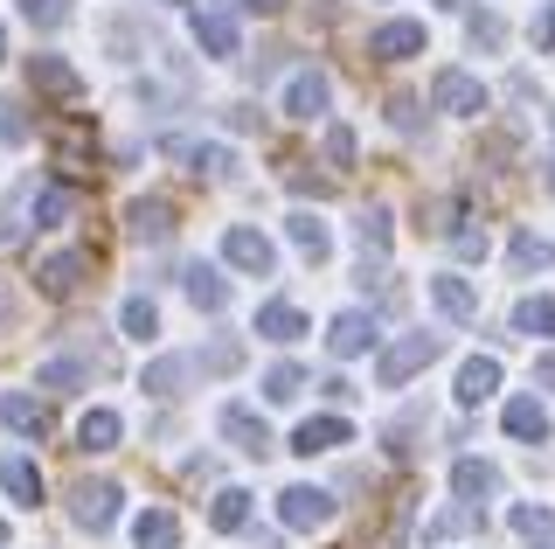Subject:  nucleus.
I'll list each match as a JSON object with an SVG mask.
<instances>
[{"label":"nucleus","mask_w":555,"mask_h":549,"mask_svg":"<svg viewBox=\"0 0 555 549\" xmlns=\"http://www.w3.org/2000/svg\"><path fill=\"white\" fill-rule=\"evenodd\" d=\"M195 42L208 56H236V22L230 14H195Z\"/></svg>","instance_id":"nucleus-27"},{"label":"nucleus","mask_w":555,"mask_h":549,"mask_svg":"<svg viewBox=\"0 0 555 549\" xmlns=\"http://www.w3.org/2000/svg\"><path fill=\"white\" fill-rule=\"evenodd\" d=\"M0 140H8V146L28 140V118H22V105H8V98H0Z\"/></svg>","instance_id":"nucleus-41"},{"label":"nucleus","mask_w":555,"mask_h":549,"mask_svg":"<svg viewBox=\"0 0 555 549\" xmlns=\"http://www.w3.org/2000/svg\"><path fill=\"white\" fill-rule=\"evenodd\" d=\"M285 237H292V244H299V251L312 257V265H326V251H334V237H326V222L312 216V209L292 216V222H285Z\"/></svg>","instance_id":"nucleus-24"},{"label":"nucleus","mask_w":555,"mask_h":549,"mask_svg":"<svg viewBox=\"0 0 555 549\" xmlns=\"http://www.w3.org/2000/svg\"><path fill=\"white\" fill-rule=\"evenodd\" d=\"M534 49H555V8L534 14Z\"/></svg>","instance_id":"nucleus-45"},{"label":"nucleus","mask_w":555,"mask_h":549,"mask_svg":"<svg viewBox=\"0 0 555 549\" xmlns=\"http://www.w3.org/2000/svg\"><path fill=\"white\" fill-rule=\"evenodd\" d=\"M216 424H222V438H230L236 452H250V459H264V452H271V424L257 418L250 404H222V418H216Z\"/></svg>","instance_id":"nucleus-6"},{"label":"nucleus","mask_w":555,"mask_h":549,"mask_svg":"<svg viewBox=\"0 0 555 549\" xmlns=\"http://www.w3.org/2000/svg\"><path fill=\"white\" fill-rule=\"evenodd\" d=\"M548 188H555V161H548Z\"/></svg>","instance_id":"nucleus-50"},{"label":"nucleus","mask_w":555,"mask_h":549,"mask_svg":"<svg viewBox=\"0 0 555 549\" xmlns=\"http://www.w3.org/2000/svg\"><path fill=\"white\" fill-rule=\"evenodd\" d=\"M118 480H77L69 487V514H77V528H91V536H104V528L118 522Z\"/></svg>","instance_id":"nucleus-2"},{"label":"nucleus","mask_w":555,"mask_h":549,"mask_svg":"<svg viewBox=\"0 0 555 549\" xmlns=\"http://www.w3.org/2000/svg\"><path fill=\"white\" fill-rule=\"evenodd\" d=\"M438 8H451V0H438Z\"/></svg>","instance_id":"nucleus-53"},{"label":"nucleus","mask_w":555,"mask_h":549,"mask_svg":"<svg viewBox=\"0 0 555 549\" xmlns=\"http://www.w3.org/2000/svg\"><path fill=\"white\" fill-rule=\"evenodd\" d=\"M451 487H459V501H486V494L500 487V473L486 467V459H459V467H451Z\"/></svg>","instance_id":"nucleus-25"},{"label":"nucleus","mask_w":555,"mask_h":549,"mask_svg":"<svg viewBox=\"0 0 555 549\" xmlns=\"http://www.w3.org/2000/svg\"><path fill=\"white\" fill-rule=\"evenodd\" d=\"M465 36H473V49H500V42H507V28H500V14H473Z\"/></svg>","instance_id":"nucleus-38"},{"label":"nucleus","mask_w":555,"mask_h":549,"mask_svg":"<svg viewBox=\"0 0 555 549\" xmlns=\"http://www.w3.org/2000/svg\"><path fill=\"white\" fill-rule=\"evenodd\" d=\"M118 432H126L118 410H83V418H77V452H112Z\"/></svg>","instance_id":"nucleus-20"},{"label":"nucleus","mask_w":555,"mask_h":549,"mask_svg":"<svg viewBox=\"0 0 555 549\" xmlns=\"http://www.w3.org/2000/svg\"><path fill=\"white\" fill-rule=\"evenodd\" d=\"M369 341H375V314H334V328H326V348H334L340 362H347V355H361Z\"/></svg>","instance_id":"nucleus-15"},{"label":"nucleus","mask_w":555,"mask_h":549,"mask_svg":"<svg viewBox=\"0 0 555 549\" xmlns=\"http://www.w3.org/2000/svg\"><path fill=\"white\" fill-rule=\"evenodd\" d=\"M0 418H8V432H22V438H42L49 432V410L28 397V390H8L0 397Z\"/></svg>","instance_id":"nucleus-18"},{"label":"nucleus","mask_w":555,"mask_h":549,"mask_svg":"<svg viewBox=\"0 0 555 549\" xmlns=\"http://www.w3.org/2000/svg\"><path fill=\"white\" fill-rule=\"evenodd\" d=\"M257 334L285 348V341H299V334H306V314H299L292 299H271V306H257Z\"/></svg>","instance_id":"nucleus-16"},{"label":"nucleus","mask_w":555,"mask_h":549,"mask_svg":"<svg viewBox=\"0 0 555 549\" xmlns=\"http://www.w3.org/2000/svg\"><path fill=\"white\" fill-rule=\"evenodd\" d=\"M451 244H459V257H486V230H451Z\"/></svg>","instance_id":"nucleus-44"},{"label":"nucleus","mask_w":555,"mask_h":549,"mask_svg":"<svg viewBox=\"0 0 555 549\" xmlns=\"http://www.w3.org/2000/svg\"><path fill=\"white\" fill-rule=\"evenodd\" d=\"M514 328L528 334V341H534V334L548 341V334H555V299H548V293H528V299L514 306Z\"/></svg>","instance_id":"nucleus-26"},{"label":"nucleus","mask_w":555,"mask_h":549,"mask_svg":"<svg viewBox=\"0 0 555 549\" xmlns=\"http://www.w3.org/2000/svg\"><path fill=\"white\" fill-rule=\"evenodd\" d=\"M299 390H306V369H299V362H278V369L264 375V397H271V404H292Z\"/></svg>","instance_id":"nucleus-31"},{"label":"nucleus","mask_w":555,"mask_h":549,"mask_svg":"<svg viewBox=\"0 0 555 549\" xmlns=\"http://www.w3.org/2000/svg\"><path fill=\"white\" fill-rule=\"evenodd\" d=\"M534 383H542V390H555V348L542 355V362H534Z\"/></svg>","instance_id":"nucleus-47"},{"label":"nucleus","mask_w":555,"mask_h":549,"mask_svg":"<svg viewBox=\"0 0 555 549\" xmlns=\"http://www.w3.org/2000/svg\"><path fill=\"white\" fill-rule=\"evenodd\" d=\"M326 98H334V84H326V71H299V77L285 84V112H292V118H306V126L326 112Z\"/></svg>","instance_id":"nucleus-12"},{"label":"nucleus","mask_w":555,"mask_h":549,"mask_svg":"<svg viewBox=\"0 0 555 549\" xmlns=\"http://www.w3.org/2000/svg\"><path fill=\"white\" fill-rule=\"evenodd\" d=\"M500 390V362L493 355H473V362L459 369V404H486Z\"/></svg>","instance_id":"nucleus-22"},{"label":"nucleus","mask_w":555,"mask_h":549,"mask_svg":"<svg viewBox=\"0 0 555 549\" xmlns=\"http://www.w3.org/2000/svg\"><path fill=\"white\" fill-rule=\"evenodd\" d=\"M369 56L375 63H403V56H424V22H382L369 36Z\"/></svg>","instance_id":"nucleus-10"},{"label":"nucleus","mask_w":555,"mask_h":549,"mask_svg":"<svg viewBox=\"0 0 555 549\" xmlns=\"http://www.w3.org/2000/svg\"><path fill=\"white\" fill-rule=\"evenodd\" d=\"M243 522H250V494H243V487H222V494H216V508H208V528L236 536Z\"/></svg>","instance_id":"nucleus-28"},{"label":"nucleus","mask_w":555,"mask_h":549,"mask_svg":"<svg viewBox=\"0 0 555 549\" xmlns=\"http://www.w3.org/2000/svg\"><path fill=\"white\" fill-rule=\"evenodd\" d=\"M459 528H479V514L473 508H444L438 522H430V536H459Z\"/></svg>","instance_id":"nucleus-42"},{"label":"nucleus","mask_w":555,"mask_h":549,"mask_svg":"<svg viewBox=\"0 0 555 549\" xmlns=\"http://www.w3.org/2000/svg\"><path fill=\"white\" fill-rule=\"evenodd\" d=\"M28 84L42 98H63V105H77V98H83V77L69 71L63 56H28Z\"/></svg>","instance_id":"nucleus-11"},{"label":"nucleus","mask_w":555,"mask_h":549,"mask_svg":"<svg viewBox=\"0 0 555 549\" xmlns=\"http://www.w3.org/2000/svg\"><path fill=\"white\" fill-rule=\"evenodd\" d=\"M354 237H361V251H375V257H382V251H389V237H396V230H389V209H361Z\"/></svg>","instance_id":"nucleus-32"},{"label":"nucleus","mask_w":555,"mask_h":549,"mask_svg":"<svg viewBox=\"0 0 555 549\" xmlns=\"http://www.w3.org/2000/svg\"><path fill=\"white\" fill-rule=\"evenodd\" d=\"M0 494L22 501V508L42 501V473H35V459H8V467H0Z\"/></svg>","instance_id":"nucleus-23"},{"label":"nucleus","mask_w":555,"mask_h":549,"mask_svg":"<svg viewBox=\"0 0 555 549\" xmlns=\"http://www.w3.org/2000/svg\"><path fill=\"white\" fill-rule=\"evenodd\" d=\"M188 299H195V314H222L230 306V285H222V271L216 265H188Z\"/></svg>","instance_id":"nucleus-17"},{"label":"nucleus","mask_w":555,"mask_h":549,"mask_svg":"<svg viewBox=\"0 0 555 549\" xmlns=\"http://www.w3.org/2000/svg\"><path fill=\"white\" fill-rule=\"evenodd\" d=\"M222 257H230L236 271H250V279H271V271H278L271 237H264V230H250V222H236V230L222 237Z\"/></svg>","instance_id":"nucleus-4"},{"label":"nucleus","mask_w":555,"mask_h":549,"mask_svg":"<svg viewBox=\"0 0 555 549\" xmlns=\"http://www.w3.org/2000/svg\"><path fill=\"white\" fill-rule=\"evenodd\" d=\"M278 522L285 528H326L334 522V494L326 487H285L278 494Z\"/></svg>","instance_id":"nucleus-5"},{"label":"nucleus","mask_w":555,"mask_h":549,"mask_svg":"<svg viewBox=\"0 0 555 549\" xmlns=\"http://www.w3.org/2000/svg\"><path fill=\"white\" fill-rule=\"evenodd\" d=\"M230 126L236 132H264V112H257V105H230Z\"/></svg>","instance_id":"nucleus-43"},{"label":"nucleus","mask_w":555,"mask_h":549,"mask_svg":"<svg viewBox=\"0 0 555 549\" xmlns=\"http://www.w3.org/2000/svg\"><path fill=\"white\" fill-rule=\"evenodd\" d=\"M430 105L451 112V118H479L486 112V84L465 77V71H438V77H430Z\"/></svg>","instance_id":"nucleus-3"},{"label":"nucleus","mask_w":555,"mask_h":549,"mask_svg":"<svg viewBox=\"0 0 555 549\" xmlns=\"http://www.w3.org/2000/svg\"><path fill=\"white\" fill-rule=\"evenodd\" d=\"M500 424H507V438H520V445H542V438H548V410L534 404V397H514Z\"/></svg>","instance_id":"nucleus-19"},{"label":"nucleus","mask_w":555,"mask_h":549,"mask_svg":"<svg viewBox=\"0 0 555 549\" xmlns=\"http://www.w3.org/2000/svg\"><path fill=\"white\" fill-rule=\"evenodd\" d=\"M507 257H514V271H542V265H555V244H548V237H534V230H520Z\"/></svg>","instance_id":"nucleus-29"},{"label":"nucleus","mask_w":555,"mask_h":549,"mask_svg":"<svg viewBox=\"0 0 555 549\" xmlns=\"http://www.w3.org/2000/svg\"><path fill=\"white\" fill-rule=\"evenodd\" d=\"M250 14H285V0H243Z\"/></svg>","instance_id":"nucleus-48"},{"label":"nucleus","mask_w":555,"mask_h":549,"mask_svg":"<svg viewBox=\"0 0 555 549\" xmlns=\"http://www.w3.org/2000/svg\"><path fill=\"white\" fill-rule=\"evenodd\" d=\"M69 202H77L69 188H42V195H35V230H56V222L69 216Z\"/></svg>","instance_id":"nucleus-33"},{"label":"nucleus","mask_w":555,"mask_h":549,"mask_svg":"<svg viewBox=\"0 0 555 549\" xmlns=\"http://www.w3.org/2000/svg\"><path fill=\"white\" fill-rule=\"evenodd\" d=\"M126 237H132V244H167V237H173V202L139 195L126 209Z\"/></svg>","instance_id":"nucleus-7"},{"label":"nucleus","mask_w":555,"mask_h":549,"mask_svg":"<svg viewBox=\"0 0 555 549\" xmlns=\"http://www.w3.org/2000/svg\"><path fill=\"white\" fill-rule=\"evenodd\" d=\"M326 167H334V175L354 167V132H347V126H326Z\"/></svg>","instance_id":"nucleus-36"},{"label":"nucleus","mask_w":555,"mask_h":549,"mask_svg":"<svg viewBox=\"0 0 555 549\" xmlns=\"http://www.w3.org/2000/svg\"><path fill=\"white\" fill-rule=\"evenodd\" d=\"M0 542H8V522H0Z\"/></svg>","instance_id":"nucleus-52"},{"label":"nucleus","mask_w":555,"mask_h":549,"mask_svg":"<svg viewBox=\"0 0 555 549\" xmlns=\"http://www.w3.org/2000/svg\"><path fill=\"white\" fill-rule=\"evenodd\" d=\"M132 542H139V549H181V522H173L167 508H146V514L132 522Z\"/></svg>","instance_id":"nucleus-21"},{"label":"nucleus","mask_w":555,"mask_h":549,"mask_svg":"<svg viewBox=\"0 0 555 549\" xmlns=\"http://www.w3.org/2000/svg\"><path fill=\"white\" fill-rule=\"evenodd\" d=\"M188 375H195V362H188V355H160V362H146L139 390H146V397H160V404H173V397L188 390Z\"/></svg>","instance_id":"nucleus-13"},{"label":"nucleus","mask_w":555,"mask_h":549,"mask_svg":"<svg viewBox=\"0 0 555 549\" xmlns=\"http://www.w3.org/2000/svg\"><path fill=\"white\" fill-rule=\"evenodd\" d=\"M438 362V334H403L396 348H382V362H375V383L382 390H403L416 369H430Z\"/></svg>","instance_id":"nucleus-1"},{"label":"nucleus","mask_w":555,"mask_h":549,"mask_svg":"<svg viewBox=\"0 0 555 549\" xmlns=\"http://www.w3.org/2000/svg\"><path fill=\"white\" fill-rule=\"evenodd\" d=\"M118 320H126V334H132V341H153V334H160V306H153L146 293L126 299V314H118Z\"/></svg>","instance_id":"nucleus-30"},{"label":"nucleus","mask_w":555,"mask_h":549,"mask_svg":"<svg viewBox=\"0 0 555 549\" xmlns=\"http://www.w3.org/2000/svg\"><path fill=\"white\" fill-rule=\"evenodd\" d=\"M35 383H42V390H83L91 375H83V362H42V369H35Z\"/></svg>","instance_id":"nucleus-34"},{"label":"nucleus","mask_w":555,"mask_h":549,"mask_svg":"<svg viewBox=\"0 0 555 549\" xmlns=\"http://www.w3.org/2000/svg\"><path fill=\"white\" fill-rule=\"evenodd\" d=\"M507 522L520 528V536H555V508H534V501H520Z\"/></svg>","instance_id":"nucleus-35"},{"label":"nucleus","mask_w":555,"mask_h":549,"mask_svg":"<svg viewBox=\"0 0 555 549\" xmlns=\"http://www.w3.org/2000/svg\"><path fill=\"white\" fill-rule=\"evenodd\" d=\"M430 299H438V314L444 320H479V285L473 279H459V271H438V279H430Z\"/></svg>","instance_id":"nucleus-9"},{"label":"nucleus","mask_w":555,"mask_h":549,"mask_svg":"<svg viewBox=\"0 0 555 549\" xmlns=\"http://www.w3.org/2000/svg\"><path fill=\"white\" fill-rule=\"evenodd\" d=\"M334 445H354V424L347 418H306L299 424V438H292V452H334Z\"/></svg>","instance_id":"nucleus-14"},{"label":"nucleus","mask_w":555,"mask_h":549,"mask_svg":"<svg viewBox=\"0 0 555 549\" xmlns=\"http://www.w3.org/2000/svg\"><path fill=\"white\" fill-rule=\"evenodd\" d=\"M14 314H22V306H14V293H8V279H0V334L14 328Z\"/></svg>","instance_id":"nucleus-46"},{"label":"nucleus","mask_w":555,"mask_h":549,"mask_svg":"<svg viewBox=\"0 0 555 549\" xmlns=\"http://www.w3.org/2000/svg\"><path fill=\"white\" fill-rule=\"evenodd\" d=\"M83 271H91V257H83V251H56V257H42V265H35V285H42L49 299H69L83 285Z\"/></svg>","instance_id":"nucleus-8"},{"label":"nucleus","mask_w":555,"mask_h":549,"mask_svg":"<svg viewBox=\"0 0 555 549\" xmlns=\"http://www.w3.org/2000/svg\"><path fill=\"white\" fill-rule=\"evenodd\" d=\"M22 14L35 28H63L69 22V0H22Z\"/></svg>","instance_id":"nucleus-37"},{"label":"nucleus","mask_w":555,"mask_h":549,"mask_svg":"<svg viewBox=\"0 0 555 549\" xmlns=\"http://www.w3.org/2000/svg\"><path fill=\"white\" fill-rule=\"evenodd\" d=\"M0 56H8V28H0Z\"/></svg>","instance_id":"nucleus-49"},{"label":"nucleus","mask_w":555,"mask_h":549,"mask_svg":"<svg viewBox=\"0 0 555 549\" xmlns=\"http://www.w3.org/2000/svg\"><path fill=\"white\" fill-rule=\"evenodd\" d=\"M167 8H188V0H167Z\"/></svg>","instance_id":"nucleus-51"},{"label":"nucleus","mask_w":555,"mask_h":549,"mask_svg":"<svg viewBox=\"0 0 555 549\" xmlns=\"http://www.w3.org/2000/svg\"><path fill=\"white\" fill-rule=\"evenodd\" d=\"M389 126H396V132H416V126H424V118H416V98H410V91H396V98H389Z\"/></svg>","instance_id":"nucleus-40"},{"label":"nucleus","mask_w":555,"mask_h":549,"mask_svg":"<svg viewBox=\"0 0 555 549\" xmlns=\"http://www.w3.org/2000/svg\"><path fill=\"white\" fill-rule=\"evenodd\" d=\"M236 362H243V348H236V341H216V348L202 355V369H208V375H230Z\"/></svg>","instance_id":"nucleus-39"}]
</instances>
